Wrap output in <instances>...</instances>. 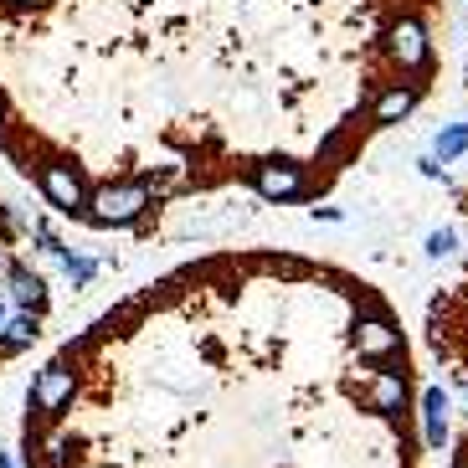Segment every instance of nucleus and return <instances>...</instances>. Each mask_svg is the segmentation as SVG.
Here are the masks:
<instances>
[{
    "label": "nucleus",
    "instance_id": "f8f14e48",
    "mask_svg": "<svg viewBox=\"0 0 468 468\" xmlns=\"http://www.w3.org/2000/svg\"><path fill=\"white\" fill-rule=\"evenodd\" d=\"M0 468H21V463H16V453H0Z\"/></svg>",
    "mask_w": 468,
    "mask_h": 468
},
{
    "label": "nucleus",
    "instance_id": "7ed1b4c3",
    "mask_svg": "<svg viewBox=\"0 0 468 468\" xmlns=\"http://www.w3.org/2000/svg\"><path fill=\"white\" fill-rule=\"evenodd\" d=\"M72 391H78V366L57 356L52 366H42L37 381H31V407H37L42 417H52V412H62V407L72 401Z\"/></svg>",
    "mask_w": 468,
    "mask_h": 468
},
{
    "label": "nucleus",
    "instance_id": "39448f33",
    "mask_svg": "<svg viewBox=\"0 0 468 468\" xmlns=\"http://www.w3.org/2000/svg\"><path fill=\"white\" fill-rule=\"evenodd\" d=\"M5 283H11V303L16 309H37V314H42L47 309V283H42V273H31L27 262H11V268H5Z\"/></svg>",
    "mask_w": 468,
    "mask_h": 468
},
{
    "label": "nucleus",
    "instance_id": "6e6552de",
    "mask_svg": "<svg viewBox=\"0 0 468 468\" xmlns=\"http://www.w3.org/2000/svg\"><path fill=\"white\" fill-rule=\"evenodd\" d=\"M62 268H68L72 283H88V278L98 273V262H93V258H83V252H62Z\"/></svg>",
    "mask_w": 468,
    "mask_h": 468
},
{
    "label": "nucleus",
    "instance_id": "ddd939ff",
    "mask_svg": "<svg viewBox=\"0 0 468 468\" xmlns=\"http://www.w3.org/2000/svg\"><path fill=\"white\" fill-rule=\"evenodd\" d=\"M0 5H37V0H0Z\"/></svg>",
    "mask_w": 468,
    "mask_h": 468
},
{
    "label": "nucleus",
    "instance_id": "f03ea898",
    "mask_svg": "<svg viewBox=\"0 0 468 468\" xmlns=\"http://www.w3.org/2000/svg\"><path fill=\"white\" fill-rule=\"evenodd\" d=\"M37 186H42V196L57 211H68V217H83L88 196H93V186L83 180V170L72 165V160H62V154H52V160L37 165Z\"/></svg>",
    "mask_w": 468,
    "mask_h": 468
},
{
    "label": "nucleus",
    "instance_id": "f3484780",
    "mask_svg": "<svg viewBox=\"0 0 468 468\" xmlns=\"http://www.w3.org/2000/svg\"><path fill=\"white\" fill-rule=\"evenodd\" d=\"M0 248H5V237H0ZM0 262H5V258H0Z\"/></svg>",
    "mask_w": 468,
    "mask_h": 468
},
{
    "label": "nucleus",
    "instance_id": "423d86ee",
    "mask_svg": "<svg viewBox=\"0 0 468 468\" xmlns=\"http://www.w3.org/2000/svg\"><path fill=\"white\" fill-rule=\"evenodd\" d=\"M422 442L432 453H442V442H448V391L442 386L422 391Z\"/></svg>",
    "mask_w": 468,
    "mask_h": 468
},
{
    "label": "nucleus",
    "instance_id": "4468645a",
    "mask_svg": "<svg viewBox=\"0 0 468 468\" xmlns=\"http://www.w3.org/2000/svg\"><path fill=\"white\" fill-rule=\"evenodd\" d=\"M5 319H11V314H5V299H0V330H5Z\"/></svg>",
    "mask_w": 468,
    "mask_h": 468
},
{
    "label": "nucleus",
    "instance_id": "1a4fd4ad",
    "mask_svg": "<svg viewBox=\"0 0 468 468\" xmlns=\"http://www.w3.org/2000/svg\"><path fill=\"white\" fill-rule=\"evenodd\" d=\"M27 221H21V211H11L5 201H0V237H11V232H21Z\"/></svg>",
    "mask_w": 468,
    "mask_h": 468
},
{
    "label": "nucleus",
    "instance_id": "9d476101",
    "mask_svg": "<svg viewBox=\"0 0 468 468\" xmlns=\"http://www.w3.org/2000/svg\"><path fill=\"white\" fill-rule=\"evenodd\" d=\"M427 252H432V258L453 252V232H432V237H427Z\"/></svg>",
    "mask_w": 468,
    "mask_h": 468
},
{
    "label": "nucleus",
    "instance_id": "0eeeda50",
    "mask_svg": "<svg viewBox=\"0 0 468 468\" xmlns=\"http://www.w3.org/2000/svg\"><path fill=\"white\" fill-rule=\"evenodd\" d=\"M37 335H42V314H37V309H16V314L5 319V330H0V356L31 350V345H37Z\"/></svg>",
    "mask_w": 468,
    "mask_h": 468
},
{
    "label": "nucleus",
    "instance_id": "dca6fc26",
    "mask_svg": "<svg viewBox=\"0 0 468 468\" xmlns=\"http://www.w3.org/2000/svg\"><path fill=\"white\" fill-rule=\"evenodd\" d=\"M458 468H468V448H463V463H458Z\"/></svg>",
    "mask_w": 468,
    "mask_h": 468
},
{
    "label": "nucleus",
    "instance_id": "2eb2a0df",
    "mask_svg": "<svg viewBox=\"0 0 468 468\" xmlns=\"http://www.w3.org/2000/svg\"><path fill=\"white\" fill-rule=\"evenodd\" d=\"M458 386H463V391H468V376H458Z\"/></svg>",
    "mask_w": 468,
    "mask_h": 468
},
{
    "label": "nucleus",
    "instance_id": "f257e3e1",
    "mask_svg": "<svg viewBox=\"0 0 468 468\" xmlns=\"http://www.w3.org/2000/svg\"><path fill=\"white\" fill-rule=\"evenodd\" d=\"M150 207H154V196L144 191L139 180H103V186H93L83 217L93 221V227H134Z\"/></svg>",
    "mask_w": 468,
    "mask_h": 468
},
{
    "label": "nucleus",
    "instance_id": "9b49d317",
    "mask_svg": "<svg viewBox=\"0 0 468 468\" xmlns=\"http://www.w3.org/2000/svg\"><path fill=\"white\" fill-rule=\"evenodd\" d=\"M5 134H11V109H5V98H0V150H5Z\"/></svg>",
    "mask_w": 468,
    "mask_h": 468
},
{
    "label": "nucleus",
    "instance_id": "20e7f679",
    "mask_svg": "<svg viewBox=\"0 0 468 468\" xmlns=\"http://www.w3.org/2000/svg\"><path fill=\"white\" fill-rule=\"evenodd\" d=\"M366 401H371L376 412H407L412 407V381H407V366L397 371V360H381L376 366V376L366 381Z\"/></svg>",
    "mask_w": 468,
    "mask_h": 468
}]
</instances>
